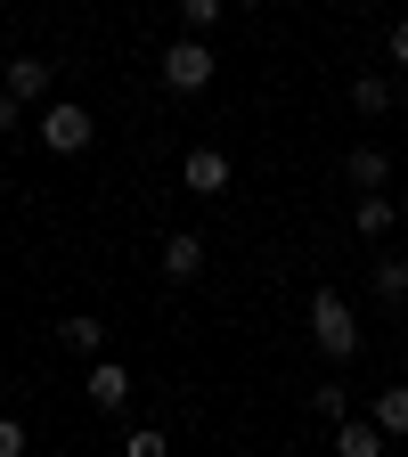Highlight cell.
I'll return each instance as SVG.
<instances>
[{"label":"cell","instance_id":"8","mask_svg":"<svg viewBox=\"0 0 408 457\" xmlns=\"http://www.w3.org/2000/svg\"><path fill=\"white\" fill-rule=\"evenodd\" d=\"M90 400H98V417H114V409L131 400V368L98 352V360H90Z\"/></svg>","mask_w":408,"mask_h":457},{"label":"cell","instance_id":"1","mask_svg":"<svg viewBox=\"0 0 408 457\" xmlns=\"http://www.w3.org/2000/svg\"><path fill=\"white\" fill-rule=\"evenodd\" d=\"M311 343H319L327 368H352L360 360V311H352V295H335V286L311 295Z\"/></svg>","mask_w":408,"mask_h":457},{"label":"cell","instance_id":"19","mask_svg":"<svg viewBox=\"0 0 408 457\" xmlns=\"http://www.w3.org/2000/svg\"><path fill=\"white\" fill-rule=\"evenodd\" d=\"M123 449H131V457H163V425H139V433H131Z\"/></svg>","mask_w":408,"mask_h":457},{"label":"cell","instance_id":"5","mask_svg":"<svg viewBox=\"0 0 408 457\" xmlns=\"http://www.w3.org/2000/svg\"><path fill=\"white\" fill-rule=\"evenodd\" d=\"M49 57H9V74H0V90L9 98H25V106H49Z\"/></svg>","mask_w":408,"mask_h":457},{"label":"cell","instance_id":"15","mask_svg":"<svg viewBox=\"0 0 408 457\" xmlns=\"http://www.w3.org/2000/svg\"><path fill=\"white\" fill-rule=\"evenodd\" d=\"M311 417H327V425H343V417H352V392H343L335 376H327V384H311Z\"/></svg>","mask_w":408,"mask_h":457},{"label":"cell","instance_id":"16","mask_svg":"<svg viewBox=\"0 0 408 457\" xmlns=\"http://www.w3.org/2000/svg\"><path fill=\"white\" fill-rule=\"evenodd\" d=\"M221 17H229V0H180V25L188 33H212Z\"/></svg>","mask_w":408,"mask_h":457},{"label":"cell","instance_id":"20","mask_svg":"<svg viewBox=\"0 0 408 457\" xmlns=\"http://www.w3.org/2000/svg\"><path fill=\"white\" fill-rule=\"evenodd\" d=\"M0 457H25V425L17 417H0Z\"/></svg>","mask_w":408,"mask_h":457},{"label":"cell","instance_id":"11","mask_svg":"<svg viewBox=\"0 0 408 457\" xmlns=\"http://www.w3.org/2000/svg\"><path fill=\"white\" fill-rule=\"evenodd\" d=\"M392 98H400L392 74H352V114H368V123H376V114H392Z\"/></svg>","mask_w":408,"mask_h":457},{"label":"cell","instance_id":"6","mask_svg":"<svg viewBox=\"0 0 408 457\" xmlns=\"http://www.w3.org/2000/svg\"><path fill=\"white\" fill-rule=\"evenodd\" d=\"M180 180H188V196H221L229 188V147H188Z\"/></svg>","mask_w":408,"mask_h":457},{"label":"cell","instance_id":"10","mask_svg":"<svg viewBox=\"0 0 408 457\" xmlns=\"http://www.w3.org/2000/svg\"><path fill=\"white\" fill-rule=\"evenodd\" d=\"M384 441H392V433H384L376 417H343V425H335V449H343V457H384Z\"/></svg>","mask_w":408,"mask_h":457},{"label":"cell","instance_id":"18","mask_svg":"<svg viewBox=\"0 0 408 457\" xmlns=\"http://www.w3.org/2000/svg\"><path fill=\"white\" fill-rule=\"evenodd\" d=\"M17 131H25V98L0 90V139H17Z\"/></svg>","mask_w":408,"mask_h":457},{"label":"cell","instance_id":"9","mask_svg":"<svg viewBox=\"0 0 408 457\" xmlns=\"http://www.w3.org/2000/svg\"><path fill=\"white\" fill-rule=\"evenodd\" d=\"M57 343H66L74 360H98V352H106V319H90V311H74V319H57Z\"/></svg>","mask_w":408,"mask_h":457},{"label":"cell","instance_id":"17","mask_svg":"<svg viewBox=\"0 0 408 457\" xmlns=\"http://www.w3.org/2000/svg\"><path fill=\"white\" fill-rule=\"evenodd\" d=\"M384 57H392V74H408V17H392V33H384Z\"/></svg>","mask_w":408,"mask_h":457},{"label":"cell","instance_id":"14","mask_svg":"<svg viewBox=\"0 0 408 457\" xmlns=\"http://www.w3.org/2000/svg\"><path fill=\"white\" fill-rule=\"evenodd\" d=\"M368 417H376L384 433H408V384H384V392H376V409H368Z\"/></svg>","mask_w":408,"mask_h":457},{"label":"cell","instance_id":"3","mask_svg":"<svg viewBox=\"0 0 408 457\" xmlns=\"http://www.w3.org/2000/svg\"><path fill=\"white\" fill-rule=\"evenodd\" d=\"M212 74H221V57L204 49V33H188V41H171V49H163V90L196 98V90H212Z\"/></svg>","mask_w":408,"mask_h":457},{"label":"cell","instance_id":"4","mask_svg":"<svg viewBox=\"0 0 408 457\" xmlns=\"http://www.w3.org/2000/svg\"><path fill=\"white\" fill-rule=\"evenodd\" d=\"M204 278V237L196 228H171L163 237V286H196Z\"/></svg>","mask_w":408,"mask_h":457},{"label":"cell","instance_id":"13","mask_svg":"<svg viewBox=\"0 0 408 457\" xmlns=\"http://www.w3.org/2000/svg\"><path fill=\"white\" fill-rule=\"evenodd\" d=\"M343 180H352V188H384V180H392L384 147H352V163H343Z\"/></svg>","mask_w":408,"mask_h":457},{"label":"cell","instance_id":"21","mask_svg":"<svg viewBox=\"0 0 408 457\" xmlns=\"http://www.w3.org/2000/svg\"><path fill=\"white\" fill-rule=\"evenodd\" d=\"M343 9H368V0H343Z\"/></svg>","mask_w":408,"mask_h":457},{"label":"cell","instance_id":"12","mask_svg":"<svg viewBox=\"0 0 408 457\" xmlns=\"http://www.w3.org/2000/svg\"><path fill=\"white\" fill-rule=\"evenodd\" d=\"M392 220H400V204H392L384 188H360V204H352V228H360V237H384Z\"/></svg>","mask_w":408,"mask_h":457},{"label":"cell","instance_id":"2","mask_svg":"<svg viewBox=\"0 0 408 457\" xmlns=\"http://www.w3.org/2000/svg\"><path fill=\"white\" fill-rule=\"evenodd\" d=\"M33 139H41L49 155H82V147L98 139V114H90L82 98H49V106H41V123H33Z\"/></svg>","mask_w":408,"mask_h":457},{"label":"cell","instance_id":"7","mask_svg":"<svg viewBox=\"0 0 408 457\" xmlns=\"http://www.w3.org/2000/svg\"><path fill=\"white\" fill-rule=\"evenodd\" d=\"M368 295H376L384 311H408V253H376V262H368Z\"/></svg>","mask_w":408,"mask_h":457}]
</instances>
